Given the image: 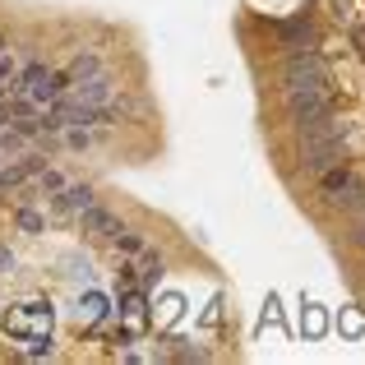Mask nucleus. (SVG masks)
<instances>
[{
    "instance_id": "1a4fd4ad",
    "label": "nucleus",
    "mask_w": 365,
    "mask_h": 365,
    "mask_svg": "<svg viewBox=\"0 0 365 365\" xmlns=\"http://www.w3.org/2000/svg\"><path fill=\"white\" fill-rule=\"evenodd\" d=\"M19 227H24V232H42V227H46V217L37 213L33 204H24V208H19Z\"/></svg>"
},
{
    "instance_id": "6e6552de",
    "label": "nucleus",
    "mask_w": 365,
    "mask_h": 365,
    "mask_svg": "<svg viewBox=\"0 0 365 365\" xmlns=\"http://www.w3.org/2000/svg\"><path fill=\"white\" fill-rule=\"evenodd\" d=\"M111 241H116V255H125V259H130V255H139V250L148 245V241H143V232H125V227H120L116 236H111Z\"/></svg>"
},
{
    "instance_id": "20e7f679",
    "label": "nucleus",
    "mask_w": 365,
    "mask_h": 365,
    "mask_svg": "<svg viewBox=\"0 0 365 365\" xmlns=\"http://www.w3.org/2000/svg\"><path fill=\"white\" fill-rule=\"evenodd\" d=\"M273 33H277V46H282V51H314V46H319V28H314L310 14L277 19Z\"/></svg>"
},
{
    "instance_id": "9d476101",
    "label": "nucleus",
    "mask_w": 365,
    "mask_h": 365,
    "mask_svg": "<svg viewBox=\"0 0 365 365\" xmlns=\"http://www.w3.org/2000/svg\"><path fill=\"white\" fill-rule=\"evenodd\" d=\"M347 217H351V241L365 250V208H356V213H347Z\"/></svg>"
},
{
    "instance_id": "f257e3e1",
    "label": "nucleus",
    "mask_w": 365,
    "mask_h": 365,
    "mask_svg": "<svg viewBox=\"0 0 365 365\" xmlns=\"http://www.w3.org/2000/svg\"><path fill=\"white\" fill-rule=\"evenodd\" d=\"M282 93H305V88H329V61L319 51H287L277 65Z\"/></svg>"
},
{
    "instance_id": "f03ea898",
    "label": "nucleus",
    "mask_w": 365,
    "mask_h": 365,
    "mask_svg": "<svg viewBox=\"0 0 365 365\" xmlns=\"http://www.w3.org/2000/svg\"><path fill=\"white\" fill-rule=\"evenodd\" d=\"M65 74H56L51 65H42V61H24V70L14 74V88L9 93H24V98H33L37 107H51L56 98H61V88H65Z\"/></svg>"
},
{
    "instance_id": "39448f33",
    "label": "nucleus",
    "mask_w": 365,
    "mask_h": 365,
    "mask_svg": "<svg viewBox=\"0 0 365 365\" xmlns=\"http://www.w3.org/2000/svg\"><path fill=\"white\" fill-rule=\"evenodd\" d=\"M93 199H98V195H93L88 185H70V180H65V185L51 195V213H56V217H79L83 208L93 204Z\"/></svg>"
},
{
    "instance_id": "7ed1b4c3",
    "label": "nucleus",
    "mask_w": 365,
    "mask_h": 365,
    "mask_svg": "<svg viewBox=\"0 0 365 365\" xmlns=\"http://www.w3.org/2000/svg\"><path fill=\"white\" fill-rule=\"evenodd\" d=\"M282 98H287V120L296 130L333 116V88H305V93H282Z\"/></svg>"
},
{
    "instance_id": "423d86ee",
    "label": "nucleus",
    "mask_w": 365,
    "mask_h": 365,
    "mask_svg": "<svg viewBox=\"0 0 365 365\" xmlns=\"http://www.w3.org/2000/svg\"><path fill=\"white\" fill-rule=\"evenodd\" d=\"M79 232H88V236H116L120 232V217L111 213L107 204H98V199H93V204L79 213Z\"/></svg>"
},
{
    "instance_id": "0eeeda50",
    "label": "nucleus",
    "mask_w": 365,
    "mask_h": 365,
    "mask_svg": "<svg viewBox=\"0 0 365 365\" xmlns=\"http://www.w3.org/2000/svg\"><path fill=\"white\" fill-rule=\"evenodd\" d=\"M102 70H107V56H102V51H74L70 65H65V79L79 83V79H93V74H102Z\"/></svg>"
}]
</instances>
